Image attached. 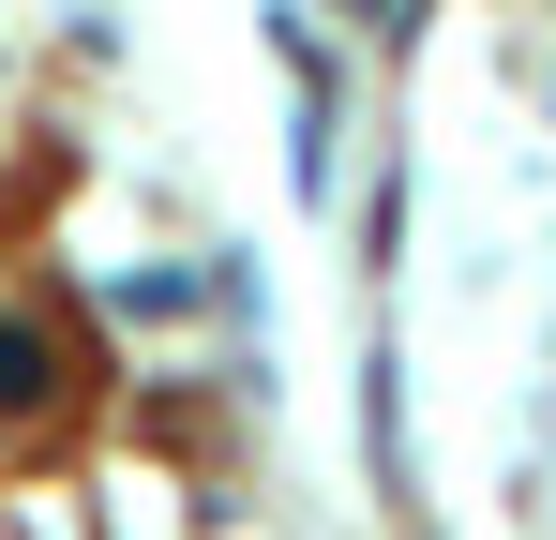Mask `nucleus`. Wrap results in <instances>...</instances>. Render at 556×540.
Returning a JSON list of instances; mask_svg holds the SVG:
<instances>
[{
	"label": "nucleus",
	"instance_id": "1",
	"mask_svg": "<svg viewBox=\"0 0 556 540\" xmlns=\"http://www.w3.org/2000/svg\"><path fill=\"white\" fill-rule=\"evenodd\" d=\"M0 406H15V421L61 406V346H46V316H15V300H0Z\"/></svg>",
	"mask_w": 556,
	"mask_h": 540
},
{
	"label": "nucleus",
	"instance_id": "2",
	"mask_svg": "<svg viewBox=\"0 0 556 540\" xmlns=\"http://www.w3.org/2000/svg\"><path fill=\"white\" fill-rule=\"evenodd\" d=\"M346 15H376V0H346Z\"/></svg>",
	"mask_w": 556,
	"mask_h": 540
}]
</instances>
